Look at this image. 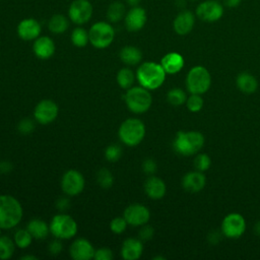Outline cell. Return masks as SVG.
<instances>
[{
  "label": "cell",
  "mask_w": 260,
  "mask_h": 260,
  "mask_svg": "<svg viewBox=\"0 0 260 260\" xmlns=\"http://www.w3.org/2000/svg\"><path fill=\"white\" fill-rule=\"evenodd\" d=\"M96 181L101 188L110 189L114 184V177L108 169L102 168L96 174Z\"/></svg>",
  "instance_id": "836d02e7"
},
{
  "label": "cell",
  "mask_w": 260,
  "mask_h": 260,
  "mask_svg": "<svg viewBox=\"0 0 260 260\" xmlns=\"http://www.w3.org/2000/svg\"><path fill=\"white\" fill-rule=\"evenodd\" d=\"M195 15L190 10H183L177 14L173 21V27L177 35L186 36L194 27Z\"/></svg>",
  "instance_id": "ac0fdd59"
},
{
  "label": "cell",
  "mask_w": 260,
  "mask_h": 260,
  "mask_svg": "<svg viewBox=\"0 0 260 260\" xmlns=\"http://www.w3.org/2000/svg\"><path fill=\"white\" fill-rule=\"evenodd\" d=\"M124 99L127 108L135 114L147 112L152 104V96L149 90L141 85L128 88Z\"/></svg>",
  "instance_id": "5b68a950"
},
{
  "label": "cell",
  "mask_w": 260,
  "mask_h": 260,
  "mask_svg": "<svg viewBox=\"0 0 260 260\" xmlns=\"http://www.w3.org/2000/svg\"><path fill=\"white\" fill-rule=\"evenodd\" d=\"M246 231V221L240 213L228 214L221 222V233L230 239L240 238Z\"/></svg>",
  "instance_id": "8fae6325"
},
{
  "label": "cell",
  "mask_w": 260,
  "mask_h": 260,
  "mask_svg": "<svg viewBox=\"0 0 260 260\" xmlns=\"http://www.w3.org/2000/svg\"><path fill=\"white\" fill-rule=\"evenodd\" d=\"M211 85V76L209 71L203 66H194L186 77V86L189 92L202 94L205 93Z\"/></svg>",
  "instance_id": "52a82bcc"
},
{
  "label": "cell",
  "mask_w": 260,
  "mask_h": 260,
  "mask_svg": "<svg viewBox=\"0 0 260 260\" xmlns=\"http://www.w3.org/2000/svg\"><path fill=\"white\" fill-rule=\"evenodd\" d=\"M143 245L140 239L128 238L123 242L121 248V256L125 260H137L141 257Z\"/></svg>",
  "instance_id": "44dd1931"
},
{
  "label": "cell",
  "mask_w": 260,
  "mask_h": 260,
  "mask_svg": "<svg viewBox=\"0 0 260 260\" xmlns=\"http://www.w3.org/2000/svg\"><path fill=\"white\" fill-rule=\"evenodd\" d=\"M124 20L125 26L129 31H138L142 29L146 23V11L140 6H134L126 13Z\"/></svg>",
  "instance_id": "2e32d148"
},
{
  "label": "cell",
  "mask_w": 260,
  "mask_h": 260,
  "mask_svg": "<svg viewBox=\"0 0 260 260\" xmlns=\"http://www.w3.org/2000/svg\"><path fill=\"white\" fill-rule=\"evenodd\" d=\"M236 83L238 88L244 93H253L258 87L257 79L248 72H242L237 76Z\"/></svg>",
  "instance_id": "d4e9b609"
},
{
  "label": "cell",
  "mask_w": 260,
  "mask_h": 260,
  "mask_svg": "<svg viewBox=\"0 0 260 260\" xmlns=\"http://www.w3.org/2000/svg\"><path fill=\"white\" fill-rule=\"evenodd\" d=\"M123 216L128 224L133 226H141L148 222L150 218V211L146 206L134 203L125 208Z\"/></svg>",
  "instance_id": "5bb4252c"
},
{
  "label": "cell",
  "mask_w": 260,
  "mask_h": 260,
  "mask_svg": "<svg viewBox=\"0 0 260 260\" xmlns=\"http://www.w3.org/2000/svg\"><path fill=\"white\" fill-rule=\"evenodd\" d=\"M128 223L126 221V219L124 218V216H117L114 217L111 222H110V230L114 233V234H122L125 232L126 228H127Z\"/></svg>",
  "instance_id": "74e56055"
},
{
  "label": "cell",
  "mask_w": 260,
  "mask_h": 260,
  "mask_svg": "<svg viewBox=\"0 0 260 260\" xmlns=\"http://www.w3.org/2000/svg\"><path fill=\"white\" fill-rule=\"evenodd\" d=\"M0 236H1V229H0Z\"/></svg>",
  "instance_id": "816d5d0a"
},
{
  "label": "cell",
  "mask_w": 260,
  "mask_h": 260,
  "mask_svg": "<svg viewBox=\"0 0 260 260\" xmlns=\"http://www.w3.org/2000/svg\"><path fill=\"white\" fill-rule=\"evenodd\" d=\"M58 105L52 100H42L37 104L34 110L35 120L42 125L52 123L58 116Z\"/></svg>",
  "instance_id": "4fadbf2b"
},
{
  "label": "cell",
  "mask_w": 260,
  "mask_h": 260,
  "mask_svg": "<svg viewBox=\"0 0 260 260\" xmlns=\"http://www.w3.org/2000/svg\"><path fill=\"white\" fill-rule=\"evenodd\" d=\"M184 64H185V61L183 56L177 52H170L166 54L160 60V65L162 66L167 74L178 73L179 71L182 70V68L184 67Z\"/></svg>",
  "instance_id": "7402d4cb"
},
{
  "label": "cell",
  "mask_w": 260,
  "mask_h": 260,
  "mask_svg": "<svg viewBox=\"0 0 260 260\" xmlns=\"http://www.w3.org/2000/svg\"><path fill=\"white\" fill-rule=\"evenodd\" d=\"M167 100L172 106L179 107V106L183 105L184 103H186L187 95H186V92L183 89L175 87V88H172L171 90L168 91Z\"/></svg>",
  "instance_id": "d6a6232c"
},
{
  "label": "cell",
  "mask_w": 260,
  "mask_h": 260,
  "mask_svg": "<svg viewBox=\"0 0 260 260\" xmlns=\"http://www.w3.org/2000/svg\"><path fill=\"white\" fill-rule=\"evenodd\" d=\"M13 166L9 160L0 161V174H8L12 171Z\"/></svg>",
  "instance_id": "f6af8a7d"
},
{
  "label": "cell",
  "mask_w": 260,
  "mask_h": 260,
  "mask_svg": "<svg viewBox=\"0 0 260 260\" xmlns=\"http://www.w3.org/2000/svg\"><path fill=\"white\" fill-rule=\"evenodd\" d=\"M140 1H141V0H126V2H127L130 6H132V7L138 6V4L140 3Z\"/></svg>",
  "instance_id": "c3c4849f"
},
{
  "label": "cell",
  "mask_w": 260,
  "mask_h": 260,
  "mask_svg": "<svg viewBox=\"0 0 260 260\" xmlns=\"http://www.w3.org/2000/svg\"><path fill=\"white\" fill-rule=\"evenodd\" d=\"M34 239L44 240L50 233V226L41 218H32L26 226Z\"/></svg>",
  "instance_id": "484cf974"
},
{
  "label": "cell",
  "mask_w": 260,
  "mask_h": 260,
  "mask_svg": "<svg viewBox=\"0 0 260 260\" xmlns=\"http://www.w3.org/2000/svg\"><path fill=\"white\" fill-rule=\"evenodd\" d=\"M157 259H161V260H164V259H165V257H161V256H157V257H154V258H153V260H157Z\"/></svg>",
  "instance_id": "f907efd6"
},
{
  "label": "cell",
  "mask_w": 260,
  "mask_h": 260,
  "mask_svg": "<svg viewBox=\"0 0 260 260\" xmlns=\"http://www.w3.org/2000/svg\"><path fill=\"white\" fill-rule=\"evenodd\" d=\"M89 43L96 49H106L114 41L115 30L110 22L98 21L88 30Z\"/></svg>",
  "instance_id": "ba28073f"
},
{
  "label": "cell",
  "mask_w": 260,
  "mask_h": 260,
  "mask_svg": "<svg viewBox=\"0 0 260 260\" xmlns=\"http://www.w3.org/2000/svg\"><path fill=\"white\" fill-rule=\"evenodd\" d=\"M32 51L36 57L42 60L50 59L55 53V43L48 36H42L35 40Z\"/></svg>",
  "instance_id": "d6986e66"
},
{
  "label": "cell",
  "mask_w": 260,
  "mask_h": 260,
  "mask_svg": "<svg viewBox=\"0 0 260 260\" xmlns=\"http://www.w3.org/2000/svg\"><path fill=\"white\" fill-rule=\"evenodd\" d=\"M50 233L60 240H68L77 234V222L75 219L66 213H58L54 215L49 224Z\"/></svg>",
  "instance_id": "8992f818"
},
{
  "label": "cell",
  "mask_w": 260,
  "mask_h": 260,
  "mask_svg": "<svg viewBox=\"0 0 260 260\" xmlns=\"http://www.w3.org/2000/svg\"><path fill=\"white\" fill-rule=\"evenodd\" d=\"M144 191L149 198L157 200L165 196L167 187L160 178L150 176L144 183Z\"/></svg>",
  "instance_id": "603a6c76"
},
{
  "label": "cell",
  "mask_w": 260,
  "mask_h": 260,
  "mask_svg": "<svg viewBox=\"0 0 260 260\" xmlns=\"http://www.w3.org/2000/svg\"><path fill=\"white\" fill-rule=\"evenodd\" d=\"M49 252L52 254V255H58L62 249H63V246H62V243H61V240L60 239H56L54 241H52L50 244H49Z\"/></svg>",
  "instance_id": "7bdbcfd3"
},
{
  "label": "cell",
  "mask_w": 260,
  "mask_h": 260,
  "mask_svg": "<svg viewBox=\"0 0 260 260\" xmlns=\"http://www.w3.org/2000/svg\"><path fill=\"white\" fill-rule=\"evenodd\" d=\"M204 144V136L198 131H179L173 142L177 153L190 156L198 152Z\"/></svg>",
  "instance_id": "3957f363"
},
{
  "label": "cell",
  "mask_w": 260,
  "mask_h": 260,
  "mask_svg": "<svg viewBox=\"0 0 260 260\" xmlns=\"http://www.w3.org/2000/svg\"><path fill=\"white\" fill-rule=\"evenodd\" d=\"M254 231H255V234H256L257 236H259V237H260V220L255 224Z\"/></svg>",
  "instance_id": "681fc988"
},
{
  "label": "cell",
  "mask_w": 260,
  "mask_h": 260,
  "mask_svg": "<svg viewBox=\"0 0 260 260\" xmlns=\"http://www.w3.org/2000/svg\"><path fill=\"white\" fill-rule=\"evenodd\" d=\"M135 78H136V74L128 67H124V68L120 69L116 76L118 84L120 85V87H122L124 89H128V88L132 87V85L135 81Z\"/></svg>",
  "instance_id": "f1b7e54d"
},
{
  "label": "cell",
  "mask_w": 260,
  "mask_h": 260,
  "mask_svg": "<svg viewBox=\"0 0 260 260\" xmlns=\"http://www.w3.org/2000/svg\"><path fill=\"white\" fill-rule=\"evenodd\" d=\"M206 183V178L203 172L194 171L187 173L182 179L183 188L191 193H196L201 191Z\"/></svg>",
  "instance_id": "ffe728a7"
},
{
  "label": "cell",
  "mask_w": 260,
  "mask_h": 260,
  "mask_svg": "<svg viewBox=\"0 0 260 260\" xmlns=\"http://www.w3.org/2000/svg\"><path fill=\"white\" fill-rule=\"evenodd\" d=\"M71 42L75 47H85L89 43L88 31L81 26L75 27L71 32Z\"/></svg>",
  "instance_id": "4dcf8cb0"
},
{
  "label": "cell",
  "mask_w": 260,
  "mask_h": 260,
  "mask_svg": "<svg viewBox=\"0 0 260 260\" xmlns=\"http://www.w3.org/2000/svg\"><path fill=\"white\" fill-rule=\"evenodd\" d=\"M17 130L23 135L30 134L35 130V121L28 118L22 119L17 125Z\"/></svg>",
  "instance_id": "f35d334b"
},
{
  "label": "cell",
  "mask_w": 260,
  "mask_h": 260,
  "mask_svg": "<svg viewBox=\"0 0 260 260\" xmlns=\"http://www.w3.org/2000/svg\"><path fill=\"white\" fill-rule=\"evenodd\" d=\"M154 231L153 228L151 225H147V224H143L141 225V229L139 230V239L142 241H148L153 237Z\"/></svg>",
  "instance_id": "60d3db41"
},
{
  "label": "cell",
  "mask_w": 260,
  "mask_h": 260,
  "mask_svg": "<svg viewBox=\"0 0 260 260\" xmlns=\"http://www.w3.org/2000/svg\"><path fill=\"white\" fill-rule=\"evenodd\" d=\"M118 135L125 145L136 146L145 136V125L137 118H128L120 125Z\"/></svg>",
  "instance_id": "277c9868"
},
{
  "label": "cell",
  "mask_w": 260,
  "mask_h": 260,
  "mask_svg": "<svg viewBox=\"0 0 260 260\" xmlns=\"http://www.w3.org/2000/svg\"><path fill=\"white\" fill-rule=\"evenodd\" d=\"M211 166V159L206 153H199L194 158V167L197 171H207Z\"/></svg>",
  "instance_id": "d590c367"
},
{
  "label": "cell",
  "mask_w": 260,
  "mask_h": 260,
  "mask_svg": "<svg viewBox=\"0 0 260 260\" xmlns=\"http://www.w3.org/2000/svg\"><path fill=\"white\" fill-rule=\"evenodd\" d=\"M93 7L88 0H74L68 8L69 19L78 25L86 23L92 16Z\"/></svg>",
  "instance_id": "7c38bea8"
},
{
  "label": "cell",
  "mask_w": 260,
  "mask_h": 260,
  "mask_svg": "<svg viewBox=\"0 0 260 260\" xmlns=\"http://www.w3.org/2000/svg\"><path fill=\"white\" fill-rule=\"evenodd\" d=\"M94 253L93 246L84 238L76 239L69 249V254L74 260H90L93 258Z\"/></svg>",
  "instance_id": "9a60e30c"
},
{
  "label": "cell",
  "mask_w": 260,
  "mask_h": 260,
  "mask_svg": "<svg viewBox=\"0 0 260 260\" xmlns=\"http://www.w3.org/2000/svg\"><path fill=\"white\" fill-rule=\"evenodd\" d=\"M122 155V148L118 144H111L105 150V157L108 161L115 162Z\"/></svg>",
  "instance_id": "8d00e7d4"
},
{
  "label": "cell",
  "mask_w": 260,
  "mask_h": 260,
  "mask_svg": "<svg viewBox=\"0 0 260 260\" xmlns=\"http://www.w3.org/2000/svg\"><path fill=\"white\" fill-rule=\"evenodd\" d=\"M191 1H196V0H191Z\"/></svg>",
  "instance_id": "f5cc1de1"
},
{
  "label": "cell",
  "mask_w": 260,
  "mask_h": 260,
  "mask_svg": "<svg viewBox=\"0 0 260 260\" xmlns=\"http://www.w3.org/2000/svg\"><path fill=\"white\" fill-rule=\"evenodd\" d=\"M166 71L160 63L143 62L136 71V79L139 84L148 90H153L162 85L166 79Z\"/></svg>",
  "instance_id": "7a4b0ae2"
},
{
  "label": "cell",
  "mask_w": 260,
  "mask_h": 260,
  "mask_svg": "<svg viewBox=\"0 0 260 260\" xmlns=\"http://www.w3.org/2000/svg\"><path fill=\"white\" fill-rule=\"evenodd\" d=\"M203 104L204 102H203V99L201 98V94H197V93H191V95L186 100V106L188 110L193 113L199 112L202 109Z\"/></svg>",
  "instance_id": "e575fe53"
},
{
  "label": "cell",
  "mask_w": 260,
  "mask_h": 260,
  "mask_svg": "<svg viewBox=\"0 0 260 260\" xmlns=\"http://www.w3.org/2000/svg\"><path fill=\"white\" fill-rule=\"evenodd\" d=\"M85 185L83 175L77 170H68L61 179V189L68 196H76L80 194Z\"/></svg>",
  "instance_id": "9c48e42d"
},
{
  "label": "cell",
  "mask_w": 260,
  "mask_h": 260,
  "mask_svg": "<svg viewBox=\"0 0 260 260\" xmlns=\"http://www.w3.org/2000/svg\"><path fill=\"white\" fill-rule=\"evenodd\" d=\"M23 209L20 202L13 196L0 195V229L9 230L16 226L22 219Z\"/></svg>",
  "instance_id": "6da1fadb"
},
{
  "label": "cell",
  "mask_w": 260,
  "mask_h": 260,
  "mask_svg": "<svg viewBox=\"0 0 260 260\" xmlns=\"http://www.w3.org/2000/svg\"><path fill=\"white\" fill-rule=\"evenodd\" d=\"M21 260H37L38 257L37 256H32V255H24L20 257Z\"/></svg>",
  "instance_id": "7dc6e473"
},
{
  "label": "cell",
  "mask_w": 260,
  "mask_h": 260,
  "mask_svg": "<svg viewBox=\"0 0 260 260\" xmlns=\"http://www.w3.org/2000/svg\"><path fill=\"white\" fill-rule=\"evenodd\" d=\"M142 170L147 175H153L157 170V165L152 158H147L142 162Z\"/></svg>",
  "instance_id": "b9f144b4"
},
{
  "label": "cell",
  "mask_w": 260,
  "mask_h": 260,
  "mask_svg": "<svg viewBox=\"0 0 260 260\" xmlns=\"http://www.w3.org/2000/svg\"><path fill=\"white\" fill-rule=\"evenodd\" d=\"M69 21L68 18L62 14L53 15L48 22V28L51 32L55 35H60L68 29Z\"/></svg>",
  "instance_id": "4316f807"
},
{
  "label": "cell",
  "mask_w": 260,
  "mask_h": 260,
  "mask_svg": "<svg viewBox=\"0 0 260 260\" xmlns=\"http://www.w3.org/2000/svg\"><path fill=\"white\" fill-rule=\"evenodd\" d=\"M223 3L229 8H236L242 3V0H223Z\"/></svg>",
  "instance_id": "bcb514c9"
},
{
  "label": "cell",
  "mask_w": 260,
  "mask_h": 260,
  "mask_svg": "<svg viewBox=\"0 0 260 260\" xmlns=\"http://www.w3.org/2000/svg\"><path fill=\"white\" fill-rule=\"evenodd\" d=\"M223 6L217 0H205L196 7V16L205 22H215L223 15Z\"/></svg>",
  "instance_id": "30bf717a"
},
{
  "label": "cell",
  "mask_w": 260,
  "mask_h": 260,
  "mask_svg": "<svg viewBox=\"0 0 260 260\" xmlns=\"http://www.w3.org/2000/svg\"><path fill=\"white\" fill-rule=\"evenodd\" d=\"M114 258L113 252L109 248H100L95 250L93 259L95 260H112Z\"/></svg>",
  "instance_id": "ab89813d"
},
{
  "label": "cell",
  "mask_w": 260,
  "mask_h": 260,
  "mask_svg": "<svg viewBox=\"0 0 260 260\" xmlns=\"http://www.w3.org/2000/svg\"><path fill=\"white\" fill-rule=\"evenodd\" d=\"M32 236L30 235V233L27 231V229H19L18 231H16V233L14 234L13 237V241L16 245V247L20 248V249H25L27 248L32 241Z\"/></svg>",
  "instance_id": "1f68e13d"
},
{
  "label": "cell",
  "mask_w": 260,
  "mask_h": 260,
  "mask_svg": "<svg viewBox=\"0 0 260 260\" xmlns=\"http://www.w3.org/2000/svg\"><path fill=\"white\" fill-rule=\"evenodd\" d=\"M18 37L23 41H35L40 37L42 31V26L40 22L35 18H24L22 19L16 28Z\"/></svg>",
  "instance_id": "e0dca14e"
},
{
  "label": "cell",
  "mask_w": 260,
  "mask_h": 260,
  "mask_svg": "<svg viewBox=\"0 0 260 260\" xmlns=\"http://www.w3.org/2000/svg\"><path fill=\"white\" fill-rule=\"evenodd\" d=\"M126 15V6L122 2L115 1L107 9V19L110 22H118Z\"/></svg>",
  "instance_id": "83f0119b"
},
{
  "label": "cell",
  "mask_w": 260,
  "mask_h": 260,
  "mask_svg": "<svg viewBox=\"0 0 260 260\" xmlns=\"http://www.w3.org/2000/svg\"><path fill=\"white\" fill-rule=\"evenodd\" d=\"M56 207L60 210V211H65L67 210L69 207H70V201L68 198H65V197H62V198H59L56 202Z\"/></svg>",
  "instance_id": "ee69618b"
},
{
  "label": "cell",
  "mask_w": 260,
  "mask_h": 260,
  "mask_svg": "<svg viewBox=\"0 0 260 260\" xmlns=\"http://www.w3.org/2000/svg\"><path fill=\"white\" fill-rule=\"evenodd\" d=\"M14 241L7 236H0V259L7 260L12 257L15 250Z\"/></svg>",
  "instance_id": "f546056e"
},
{
  "label": "cell",
  "mask_w": 260,
  "mask_h": 260,
  "mask_svg": "<svg viewBox=\"0 0 260 260\" xmlns=\"http://www.w3.org/2000/svg\"><path fill=\"white\" fill-rule=\"evenodd\" d=\"M120 59L121 61L129 66L137 65L142 60V52L134 46H125L120 51Z\"/></svg>",
  "instance_id": "cb8c5ba5"
}]
</instances>
